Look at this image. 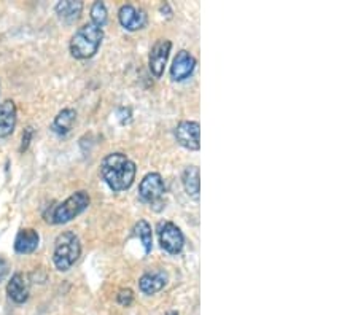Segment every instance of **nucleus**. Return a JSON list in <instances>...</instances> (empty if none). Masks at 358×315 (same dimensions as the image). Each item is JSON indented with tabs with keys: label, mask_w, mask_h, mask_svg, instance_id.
Masks as SVG:
<instances>
[{
	"label": "nucleus",
	"mask_w": 358,
	"mask_h": 315,
	"mask_svg": "<svg viewBox=\"0 0 358 315\" xmlns=\"http://www.w3.org/2000/svg\"><path fill=\"white\" fill-rule=\"evenodd\" d=\"M136 162L125 153H110L101 162V177L114 193L129 190L136 180Z\"/></svg>",
	"instance_id": "obj_1"
},
{
	"label": "nucleus",
	"mask_w": 358,
	"mask_h": 315,
	"mask_svg": "<svg viewBox=\"0 0 358 315\" xmlns=\"http://www.w3.org/2000/svg\"><path fill=\"white\" fill-rule=\"evenodd\" d=\"M102 40H104V29L94 26L93 23H86L72 35L69 45L70 54L75 59H91L99 52Z\"/></svg>",
	"instance_id": "obj_2"
},
{
	"label": "nucleus",
	"mask_w": 358,
	"mask_h": 315,
	"mask_svg": "<svg viewBox=\"0 0 358 315\" xmlns=\"http://www.w3.org/2000/svg\"><path fill=\"white\" fill-rule=\"evenodd\" d=\"M81 255L80 237L74 231H64L56 237L53 248L54 268L61 272H67Z\"/></svg>",
	"instance_id": "obj_3"
},
{
	"label": "nucleus",
	"mask_w": 358,
	"mask_h": 315,
	"mask_svg": "<svg viewBox=\"0 0 358 315\" xmlns=\"http://www.w3.org/2000/svg\"><path fill=\"white\" fill-rule=\"evenodd\" d=\"M91 204V197L86 191H75L74 195H70L67 199L61 202V204L54 206L53 210L50 213L48 221L53 223V225H64V223H69L83 213L88 209Z\"/></svg>",
	"instance_id": "obj_4"
},
{
	"label": "nucleus",
	"mask_w": 358,
	"mask_h": 315,
	"mask_svg": "<svg viewBox=\"0 0 358 315\" xmlns=\"http://www.w3.org/2000/svg\"><path fill=\"white\" fill-rule=\"evenodd\" d=\"M158 237H160L162 250L171 255H178L185 247V236L180 228L172 221H161L158 225Z\"/></svg>",
	"instance_id": "obj_5"
},
{
	"label": "nucleus",
	"mask_w": 358,
	"mask_h": 315,
	"mask_svg": "<svg viewBox=\"0 0 358 315\" xmlns=\"http://www.w3.org/2000/svg\"><path fill=\"white\" fill-rule=\"evenodd\" d=\"M172 50V42L167 39L156 40L150 50V56H148V67L155 78H161L165 74V67L169 61V54Z\"/></svg>",
	"instance_id": "obj_6"
},
{
	"label": "nucleus",
	"mask_w": 358,
	"mask_h": 315,
	"mask_svg": "<svg viewBox=\"0 0 358 315\" xmlns=\"http://www.w3.org/2000/svg\"><path fill=\"white\" fill-rule=\"evenodd\" d=\"M173 134L183 149L190 151H198L201 149V126L198 121H180Z\"/></svg>",
	"instance_id": "obj_7"
},
{
	"label": "nucleus",
	"mask_w": 358,
	"mask_h": 315,
	"mask_svg": "<svg viewBox=\"0 0 358 315\" xmlns=\"http://www.w3.org/2000/svg\"><path fill=\"white\" fill-rule=\"evenodd\" d=\"M166 193V184L162 180L161 174L158 172H150L143 177L140 185H139V196L142 201L148 202V204H155L165 196Z\"/></svg>",
	"instance_id": "obj_8"
},
{
	"label": "nucleus",
	"mask_w": 358,
	"mask_h": 315,
	"mask_svg": "<svg viewBox=\"0 0 358 315\" xmlns=\"http://www.w3.org/2000/svg\"><path fill=\"white\" fill-rule=\"evenodd\" d=\"M118 19H120L121 26L126 30H129V32H136V30L143 29L148 23L147 13L143 12L142 8H136L134 5H131V3L123 5V7L120 8Z\"/></svg>",
	"instance_id": "obj_9"
},
{
	"label": "nucleus",
	"mask_w": 358,
	"mask_h": 315,
	"mask_svg": "<svg viewBox=\"0 0 358 315\" xmlns=\"http://www.w3.org/2000/svg\"><path fill=\"white\" fill-rule=\"evenodd\" d=\"M196 69V58L187 50H180L176 54L171 65V78L173 81H183L190 78Z\"/></svg>",
	"instance_id": "obj_10"
},
{
	"label": "nucleus",
	"mask_w": 358,
	"mask_h": 315,
	"mask_svg": "<svg viewBox=\"0 0 358 315\" xmlns=\"http://www.w3.org/2000/svg\"><path fill=\"white\" fill-rule=\"evenodd\" d=\"M7 294L13 303L24 304L29 299V294H30L29 277L23 272L13 274L7 285Z\"/></svg>",
	"instance_id": "obj_11"
},
{
	"label": "nucleus",
	"mask_w": 358,
	"mask_h": 315,
	"mask_svg": "<svg viewBox=\"0 0 358 315\" xmlns=\"http://www.w3.org/2000/svg\"><path fill=\"white\" fill-rule=\"evenodd\" d=\"M40 235L34 228H23L18 231L17 237H14V252L19 255H29L34 253L39 248Z\"/></svg>",
	"instance_id": "obj_12"
},
{
	"label": "nucleus",
	"mask_w": 358,
	"mask_h": 315,
	"mask_svg": "<svg viewBox=\"0 0 358 315\" xmlns=\"http://www.w3.org/2000/svg\"><path fill=\"white\" fill-rule=\"evenodd\" d=\"M18 111L13 100H3L0 104V139L12 135L17 128Z\"/></svg>",
	"instance_id": "obj_13"
},
{
	"label": "nucleus",
	"mask_w": 358,
	"mask_h": 315,
	"mask_svg": "<svg viewBox=\"0 0 358 315\" xmlns=\"http://www.w3.org/2000/svg\"><path fill=\"white\" fill-rule=\"evenodd\" d=\"M167 281L169 277L165 271L147 272L139 279V290L147 296H151V294L161 292L167 285Z\"/></svg>",
	"instance_id": "obj_14"
},
{
	"label": "nucleus",
	"mask_w": 358,
	"mask_h": 315,
	"mask_svg": "<svg viewBox=\"0 0 358 315\" xmlns=\"http://www.w3.org/2000/svg\"><path fill=\"white\" fill-rule=\"evenodd\" d=\"M54 10L61 21L72 24L81 17L83 2H81V0H61V2L56 3Z\"/></svg>",
	"instance_id": "obj_15"
},
{
	"label": "nucleus",
	"mask_w": 358,
	"mask_h": 315,
	"mask_svg": "<svg viewBox=\"0 0 358 315\" xmlns=\"http://www.w3.org/2000/svg\"><path fill=\"white\" fill-rule=\"evenodd\" d=\"M182 184H183V188H185L187 195L190 196L191 199L198 201L199 193H201V175H199L198 166H188L187 169L183 171Z\"/></svg>",
	"instance_id": "obj_16"
},
{
	"label": "nucleus",
	"mask_w": 358,
	"mask_h": 315,
	"mask_svg": "<svg viewBox=\"0 0 358 315\" xmlns=\"http://www.w3.org/2000/svg\"><path fill=\"white\" fill-rule=\"evenodd\" d=\"M75 120H76V111L74 109H63L58 115H56L51 129H53V132H56L58 135H65L70 132Z\"/></svg>",
	"instance_id": "obj_17"
},
{
	"label": "nucleus",
	"mask_w": 358,
	"mask_h": 315,
	"mask_svg": "<svg viewBox=\"0 0 358 315\" xmlns=\"http://www.w3.org/2000/svg\"><path fill=\"white\" fill-rule=\"evenodd\" d=\"M134 231H136V236L140 239L142 246H143V248H145V253L148 255L153 248V231H151L150 223H148L147 220H139L136 223Z\"/></svg>",
	"instance_id": "obj_18"
},
{
	"label": "nucleus",
	"mask_w": 358,
	"mask_h": 315,
	"mask_svg": "<svg viewBox=\"0 0 358 315\" xmlns=\"http://www.w3.org/2000/svg\"><path fill=\"white\" fill-rule=\"evenodd\" d=\"M107 21H109V12L104 2H94L91 7V23L97 28H104Z\"/></svg>",
	"instance_id": "obj_19"
},
{
	"label": "nucleus",
	"mask_w": 358,
	"mask_h": 315,
	"mask_svg": "<svg viewBox=\"0 0 358 315\" xmlns=\"http://www.w3.org/2000/svg\"><path fill=\"white\" fill-rule=\"evenodd\" d=\"M116 301L125 307L131 306L132 301H134V293H132L131 288H121L118 294H116Z\"/></svg>",
	"instance_id": "obj_20"
},
{
	"label": "nucleus",
	"mask_w": 358,
	"mask_h": 315,
	"mask_svg": "<svg viewBox=\"0 0 358 315\" xmlns=\"http://www.w3.org/2000/svg\"><path fill=\"white\" fill-rule=\"evenodd\" d=\"M32 135H34V131L32 128H25L24 132H23V144H21V149H19V151H25L28 150V146L30 144V140H32Z\"/></svg>",
	"instance_id": "obj_21"
},
{
	"label": "nucleus",
	"mask_w": 358,
	"mask_h": 315,
	"mask_svg": "<svg viewBox=\"0 0 358 315\" xmlns=\"http://www.w3.org/2000/svg\"><path fill=\"white\" fill-rule=\"evenodd\" d=\"M8 269H10V266H8L7 260H3V258H0V282H2L3 279L8 276Z\"/></svg>",
	"instance_id": "obj_22"
},
{
	"label": "nucleus",
	"mask_w": 358,
	"mask_h": 315,
	"mask_svg": "<svg viewBox=\"0 0 358 315\" xmlns=\"http://www.w3.org/2000/svg\"><path fill=\"white\" fill-rule=\"evenodd\" d=\"M166 315H178V312L177 311H171V312H167Z\"/></svg>",
	"instance_id": "obj_23"
}]
</instances>
